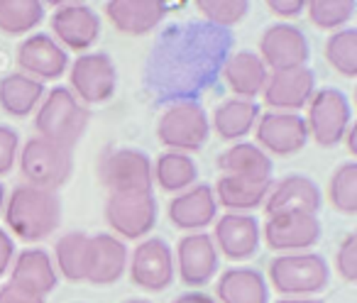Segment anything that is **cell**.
<instances>
[{
	"mask_svg": "<svg viewBox=\"0 0 357 303\" xmlns=\"http://www.w3.org/2000/svg\"><path fill=\"white\" fill-rule=\"evenodd\" d=\"M233 35L208 22H176L154 42L144 64V86L157 103L196 100L223 69Z\"/></svg>",
	"mask_w": 357,
	"mask_h": 303,
	"instance_id": "cell-1",
	"label": "cell"
},
{
	"mask_svg": "<svg viewBox=\"0 0 357 303\" xmlns=\"http://www.w3.org/2000/svg\"><path fill=\"white\" fill-rule=\"evenodd\" d=\"M6 225L22 242H42L61 225V199L56 191L17 184L6 196Z\"/></svg>",
	"mask_w": 357,
	"mask_h": 303,
	"instance_id": "cell-2",
	"label": "cell"
},
{
	"mask_svg": "<svg viewBox=\"0 0 357 303\" xmlns=\"http://www.w3.org/2000/svg\"><path fill=\"white\" fill-rule=\"evenodd\" d=\"M267 283L284 298H313L331 283V267L326 257L313 249L308 252L277 254L267 267Z\"/></svg>",
	"mask_w": 357,
	"mask_h": 303,
	"instance_id": "cell-3",
	"label": "cell"
},
{
	"mask_svg": "<svg viewBox=\"0 0 357 303\" xmlns=\"http://www.w3.org/2000/svg\"><path fill=\"white\" fill-rule=\"evenodd\" d=\"M89 120L91 110L66 86H54L52 91H47L40 108L35 110L37 137L64 144L69 149L86 134Z\"/></svg>",
	"mask_w": 357,
	"mask_h": 303,
	"instance_id": "cell-4",
	"label": "cell"
},
{
	"mask_svg": "<svg viewBox=\"0 0 357 303\" xmlns=\"http://www.w3.org/2000/svg\"><path fill=\"white\" fill-rule=\"evenodd\" d=\"M17 166H20L25 184L56 191L74 174V152L64 144L50 142V139L35 134L25 144H20Z\"/></svg>",
	"mask_w": 357,
	"mask_h": 303,
	"instance_id": "cell-5",
	"label": "cell"
},
{
	"mask_svg": "<svg viewBox=\"0 0 357 303\" xmlns=\"http://www.w3.org/2000/svg\"><path fill=\"white\" fill-rule=\"evenodd\" d=\"M211 137V120L199 100L172 103L157 120V139L169 152L191 155L199 152Z\"/></svg>",
	"mask_w": 357,
	"mask_h": 303,
	"instance_id": "cell-6",
	"label": "cell"
},
{
	"mask_svg": "<svg viewBox=\"0 0 357 303\" xmlns=\"http://www.w3.org/2000/svg\"><path fill=\"white\" fill-rule=\"evenodd\" d=\"M306 127L308 137L316 139L318 147H337L342 144L345 132L352 127V105L350 98L340 88H318L306 105Z\"/></svg>",
	"mask_w": 357,
	"mask_h": 303,
	"instance_id": "cell-7",
	"label": "cell"
},
{
	"mask_svg": "<svg viewBox=\"0 0 357 303\" xmlns=\"http://www.w3.org/2000/svg\"><path fill=\"white\" fill-rule=\"evenodd\" d=\"M159 205L152 191H135V194H108L105 201V223L115 238L144 240L157 225Z\"/></svg>",
	"mask_w": 357,
	"mask_h": 303,
	"instance_id": "cell-8",
	"label": "cell"
},
{
	"mask_svg": "<svg viewBox=\"0 0 357 303\" xmlns=\"http://www.w3.org/2000/svg\"><path fill=\"white\" fill-rule=\"evenodd\" d=\"M69 91L84 105H98L113 98L118 69L108 52H84L69 64Z\"/></svg>",
	"mask_w": 357,
	"mask_h": 303,
	"instance_id": "cell-9",
	"label": "cell"
},
{
	"mask_svg": "<svg viewBox=\"0 0 357 303\" xmlns=\"http://www.w3.org/2000/svg\"><path fill=\"white\" fill-rule=\"evenodd\" d=\"M98 174L108 194L152 191V160L137 147H115L100 160Z\"/></svg>",
	"mask_w": 357,
	"mask_h": 303,
	"instance_id": "cell-10",
	"label": "cell"
},
{
	"mask_svg": "<svg viewBox=\"0 0 357 303\" xmlns=\"http://www.w3.org/2000/svg\"><path fill=\"white\" fill-rule=\"evenodd\" d=\"M128 272L132 283L142 291H164L176 277L174 247L164 238L139 240L128 257Z\"/></svg>",
	"mask_w": 357,
	"mask_h": 303,
	"instance_id": "cell-11",
	"label": "cell"
},
{
	"mask_svg": "<svg viewBox=\"0 0 357 303\" xmlns=\"http://www.w3.org/2000/svg\"><path fill=\"white\" fill-rule=\"evenodd\" d=\"M323 238L321 218L313 213H279L269 215L262 225V240L279 254L308 252Z\"/></svg>",
	"mask_w": 357,
	"mask_h": 303,
	"instance_id": "cell-12",
	"label": "cell"
},
{
	"mask_svg": "<svg viewBox=\"0 0 357 303\" xmlns=\"http://www.w3.org/2000/svg\"><path fill=\"white\" fill-rule=\"evenodd\" d=\"M220 254L211 233H186L174 247V269L186 286H206L215 279Z\"/></svg>",
	"mask_w": 357,
	"mask_h": 303,
	"instance_id": "cell-13",
	"label": "cell"
},
{
	"mask_svg": "<svg viewBox=\"0 0 357 303\" xmlns=\"http://www.w3.org/2000/svg\"><path fill=\"white\" fill-rule=\"evenodd\" d=\"M52 37L66 52H89L100 37V17L86 3H59L50 17Z\"/></svg>",
	"mask_w": 357,
	"mask_h": 303,
	"instance_id": "cell-14",
	"label": "cell"
},
{
	"mask_svg": "<svg viewBox=\"0 0 357 303\" xmlns=\"http://www.w3.org/2000/svg\"><path fill=\"white\" fill-rule=\"evenodd\" d=\"M257 54L269 71L298 69V66H306L311 56V45L301 27L291 22H274L259 37Z\"/></svg>",
	"mask_w": 357,
	"mask_h": 303,
	"instance_id": "cell-15",
	"label": "cell"
},
{
	"mask_svg": "<svg viewBox=\"0 0 357 303\" xmlns=\"http://www.w3.org/2000/svg\"><path fill=\"white\" fill-rule=\"evenodd\" d=\"M252 132L257 134V147H262L269 157H291L308 142V127L301 113H259Z\"/></svg>",
	"mask_w": 357,
	"mask_h": 303,
	"instance_id": "cell-16",
	"label": "cell"
},
{
	"mask_svg": "<svg viewBox=\"0 0 357 303\" xmlns=\"http://www.w3.org/2000/svg\"><path fill=\"white\" fill-rule=\"evenodd\" d=\"M218 254L230 262H248L257 254L262 242V225L252 213H223L215 218L213 233Z\"/></svg>",
	"mask_w": 357,
	"mask_h": 303,
	"instance_id": "cell-17",
	"label": "cell"
},
{
	"mask_svg": "<svg viewBox=\"0 0 357 303\" xmlns=\"http://www.w3.org/2000/svg\"><path fill=\"white\" fill-rule=\"evenodd\" d=\"M17 66L37 81H56L69 71V52L47 32H32L17 45Z\"/></svg>",
	"mask_w": 357,
	"mask_h": 303,
	"instance_id": "cell-18",
	"label": "cell"
},
{
	"mask_svg": "<svg viewBox=\"0 0 357 303\" xmlns=\"http://www.w3.org/2000/svg\"><path fill=\"white\" fill-rule=\"evenodd\" d=\"M316 93V74L308 66L284 71H269L262 98L277 113H298Z\"/></svg>",
	"mask_w": 357,
	"mask_h": 303,
	"instance_id": "cell-19",
	"label": "cell"
},
{
	"mask_svg": "<svg viewBox=\"0 0 357 303\" xmlns=\"http://www.w3.org/2000/svg\"><path fill=\"white\" fill-rule=\"evenodd\" d=\"M167 215L174 228L184 233H206V228L218 218V201H215L213 186L194 184L191 189L176 194L167 205Z\"/></svg>",
	"mask_w": 357,
	"mask_h": 303,
	"instance_id": "cell-20",
	"label": "cell"
},
{
	"mask_svg": "<svg viewBox=\"0 0 357 303\" xmlns=\"http://www.w3.org/2000/svg\"><path fill=\"white\" fill-rule=\"evenodd\" d=\"M323 205V194L318 184L311 176L303 174H289L284 179L274 181L264 199V213L279 215V213H313L318 215Z\"/></svg>",
	"mask_w": 357,
	"mask_h": 303,
	"instance_id": "cell-21",
	"label": "cell"
},
{
	"mask_svg": "<svg viewBox=\"0 0 357 303\" xmlns=\"http://www.w3.org/2000/svg\"><path fill=\"white\" fill-rule=\"evenodd\" d=\"M128 244L113 233H96L89 242L86 281L93 286H113L128 272Z\"/></svg>",
	"mask_w": 357,
	"mask_h": 303,
	"instance_id": "cell-22",
	"label": "cell"
},
{
	"mask_svg": "<svg viewBox=\"0 0 357 303\" xmlns=\"http://www.w3.org/2000/svg\"><path fill=\"white\" fill-rule=\"evenodd\" d=\"M169 6L164 0H108L105 17L123 35L139 37L154 32L164 22Z\"/></svg>",
	"mask_w": 357,
	"mask_h": 303,
	"instance_id": "cell-23",
	"label": "cell"
},
{
	"mask_svg": "<svg viewBox=\"0 0 357 303\" xmlns=\"http://www.w3.org/2000/svg\"><path fill=\"white\" fill-rule=\"evenodd\" d=\"M10 283L47 298L59 283V274L52 262V254L42 247H27L15 254L10 264Z\"/></svg>",
	"mask_w": 357,
	"mask_h": 303,
	"instance_id": "cell-24",
	"label": "cell"
},
{
	"mask_svg": "<svg viewBox=\"0 0 357 303\" xmlns=\"http://www.w3.org/2000/svg\"><path fill=\"white\" fill-rule=\"evenodd\" d=\"M220 74H223L228 88L235 93V98L255 100L257 95H262L269 69L264 66V61L259 59L257 52L240 49V52H233V54L225 59Z\"/></svg>",
	"mask_w": 357,
	"mask_h": 303,
	"instance_id": "cell-25",
	"label": "cell"
},
{
	"mask_svg": "<svg viewBox=\"0 0 357 303\" xmlns=\"http://www.w3.org/2000/svg\"><path fill=\"white\" fill-rule=\"evenodd\" d=\"M220 176H238L250 181H274L272 157L255 142H235L215 160Z\"/></svg>",
	"mask_w": 357,
	"mask_h": 303,
	"instance_id": "cell-26",
	"label": "cell"
},
{
	"mask_svg": "<svg viewBox=\"0 0 357 303\" xmlns=\"http://www.w3.org/2000/svg\"><path fill=\"white\" fill-rule=\"evenodd\" d=\"M218 303H269V283L255 267H230L215 281Z\"/></svg>",
	"mask_w": 357,
	"mask_h": 303,
	"instance_id": "cell-27",
	"label": "cell"
},
{
	"mask_svg": "<svg viewBox=\"0 0 357 303\" xmlns=\"http://www.w3.org/2000/svg\"><path fill=\"white\" fill-rule=\"evenodd\" d=\"M211 120V130H215L220 139L225 142H240L245 134L255 130L259 120V103L257 100H245V98H228L213 110Z\"/></svg>",
	"mask_w": 357,
	"mask_h": 303,
	"instance_id": "cell-28",
	"label": "cell"
},
{
	"mask_svg": "<svg viewBox=\"0 0 357 303\" xmlns=\"http://www.w3.org/2000/svg\"><path fill=\"white\" fill-rule=\"evenodd\" d=\"M274 181H250L238 176H218L213 186L215 201L220 208H228V213H250L255 208H262L269 189Z\"/></svg>",
	"mask_w": 357,
	"mask_h": 303,
	"instance_id": "cell-29",
	"label": "cell"
},
{
	"mask_svg": "<svg viewBox=\"0 0 357 303\" xmlns=\"http://www.w3.org/2000/svg\"><path fill=\"white\" fill-rule=\"evenodd\" d=\"M42 98H45V84L22 71H13L0 79V108L13 118L32 115L40 108Z\"/></svg>",
	"mask_w": 357,
	"mask_h": 303,
	"instance_id": "cell-30",
	"label": "cell"
},
{
	"mask_svg": "<svg viewBox=\"0 0 357 303\" xmlns=\"http://www.w3.org/2000/svg\"><path fill=\"white\" fill-rule=\"evenodd\" d=\"M152 181L167 194H181L199 181V166L191 155L164 152L152 162Z\"/></svg>",
	"mask_w": 357,
	"mask_h": 303,
	"instance_id": "cell-31",
	"label": "cell"
},
{
	"mask_svg": "<svg viewBox=\"0 0 357 303\" xmlns=\"http://www.w3.org/2000/svg\"><path fill=\"white\" fill-rule=\"evenodd\" d=\"M89 242L91 235L81 230H69L54 242V269L66 281H86V267H89Z\"/></svg>",
	"mask_w": 357,
	"mask_h": 303,
	"instance_id": "cell-32",
	"label": "cell"
},
{
	"mask_svg": "<svg viewBox=\"0 0 357 303\" xmlns=\"http://www.w3.org/2000/svg\"><path fill=\"white\" fill-rule=\"evenodd\" d=\"M45 13L40 0H0V32L8 37L35 32L45 22Z\"/></svg>",
	"mask_w": 357,
	"mask_h": 303,
	"instance_id": "cell-33",
	"label": "cell"
},
{
	"mask_svg": "<svg viewBox=\"0 0 357 303\" xmlns=\"http://www.w3.org/2000/svg\"><path fill=\"white\" fill-rule=\"evenodd\" d=\"M328 201L342 215L357 213V162H342L328 179Z\"/></svg>",
	"mask_w": 357,
	"mask_h": 303,
	"instance_id": "cell-34",
	"label": "cell"
},
{
	"mask_svg": "<svg viewBox=\"0 0 357 303\" xmlns=\"http://www.w3.org/2000/svg\"><path fill=\"white\" fill-rule=\"evenodd\" d=\"M326 59L345 79L357 76V27H342L326 40Z\"/></svg>",
	"mask_w": 357,
	"mask_h": 303,
	"instance_id": "cell-35",
	"label": "cell"
},
{
	"mask_svg": "<svg viewBox=\"0 0 357 303\" xmlns=\"http://www.w3.org/2000/svg\"><path fill=\"white\" fill-rule=\"evenodd\" d=\"M355 0H306V15L318 30L337 32L355 15Z\"/></svg>",
	"mask_w": 357,
	"mask_h": 303,
	"instance_id": "cell-36",
	"label": "cell"
},
{
	"mask_svg": "<svg viewBox=\"0 0 357 303\" xmlns=\"http://www.w3.org/2000/svg\"><path fill=\"white\" fill-rule=\"evenodd\" d=\"M196 10L204 15L208 25L218 27V30H230L248 17L250 3L248 0H199Z\"/></svg>",
	"mask_w": 357,
	"mask_h": 303,
	"instance_id": "cell-37",
	"label": "cell"
},
{
	"mask_svg": "<svg viewBox=\"0 0 357 303\" xmlns=\"http://www.w3.org/2000/svg\"><path fill=\"white\" fill-rule=\"evenodd\" d=\"M335 269L342 281H357V233H347L335 252Z\"/></svg>",
	"mask_w": 357,
	"mask_h": 303,
	"instance_id": "cell-38",
	"label": "cell"
},
{
	"mask_svg": "<svg viewBox=\"0 0 357 303\" xmlns=\"http://www.w3.org/2000/svg\"><path fill=\"white\" fill-rule=\"evenodd\" d=\"M20 134L10 125H0V176H8L17 164Z\"/></svg>",
	"mask_w": 357,
	"mask_h": 303,
	"instance_id": "cell-39",
	"label": "cell"
},
{
	"mask_svg": "<svg viewBox=\"0 0 357 303\" xmlns=\"http://www.w3.org/2000/svg\"><path fill=\"white\" fill-rule=\"evenodd\" d=\"M0 303H45V298L8 281L0 286Z\"/></svg>",
	"mask_w": 357,
	"mask_h": 303,
	"instance_id": "cell-40",
	"label": "cell"
},
{
	"mask_svg": "<svg viewBox=\"0 0 357 303\" xmlns=\"http://www.w3.org/2000/svg\"><path fill=\"white\" fill-rule=\"evenodd\" d=\"M267 8L277 17H298L306 13V0H267Z\"/></svg>",
	"mask_w": 357,
	"mask_h": 303,
	"instance_id": "cell-41",
	"label": "cell"
},
{
	"mask_svg": "<svg viewBox=\"0 0 357 303\" xmlns=\"http://www.w3.org/2000/svg\"><path fill=\"white\" fill-rule=\"evenodd\" d=\"M13 259H15V240L6 228H0V279L10 272Z\"/></svg>",
	"mask_w": 357,
	"mask_h": 303,
	"instance_id": "cell-42",
	"label": "cell"
},
{
	"mask_svg": "<svg viewBox=\"0 0 357 303\" xmlns=\"http://www.w3.org/2000/svg\"><path fill=\"white\" fill-rule=\"evenodd\" d=\"M172 303H218V301L204 291H186V293H178Z\"/></svg>",
	"mask_w": 357,
	"mask_h": 303,
	"instance_id": "cell-43",
	"label": "cell"
},
{
	"mask_svg": "<svg viewBox=\"0 0 357 303\" xmlns=\"http://www.w3.org/2000/svg\"><path fill=\"white\" fill-rule=\"evenodd\" d=\"M355 125H352L350 130H347L345 132V137H342V142L347 144V152H350V155H357V142H355Z\"/></svg>",
	"mask_w": 357,
	"mask_h": 303,
	"instance_id": "cell-44",
	"label": "cell"
},
{
	"mask_svg": "<svg viewBox=\"0 0 357 303\" xmlns=\"http://www.w3.org/2000/svg\"><path fill=\"white\" fill-rule=\"evenodd\" d=\"M277 303H323L321 298H279Z\"/></svg>",
	"mask_w": 357,
	"mask_h": 303,
	"instance_id": "cell-45",
	"label": "cell"
},
{
	"mask_svg": "<svg viewBox=\"0 0 357 303\" xmlns=\"http://www.w3.org/2000/svg\"><path fill=\"white\" fill-rule=\"evenodd\" d=\"M3 208H6V186L0 184V215H3Z\"/></svg>",
	"mask_w": 357,
	"mask_h": 303,
	"instance_id": "cell-46",
	"label": "cell"
},
{
	"mask_svg": "<svg viewBox=\"0 0 357 303\" xmlns=\"http://www.w3.org/2000/svg\"><path fill=\"white\" fill-rule=\"evenodd\" d=\"M123 303H152V301H144V298H128V301Z\"/></svg>",
	"mask_w": 357,
	"mask_h": 303,
	"instance_id": "cell-47",
	"label": "cell"
}]
</instances>
